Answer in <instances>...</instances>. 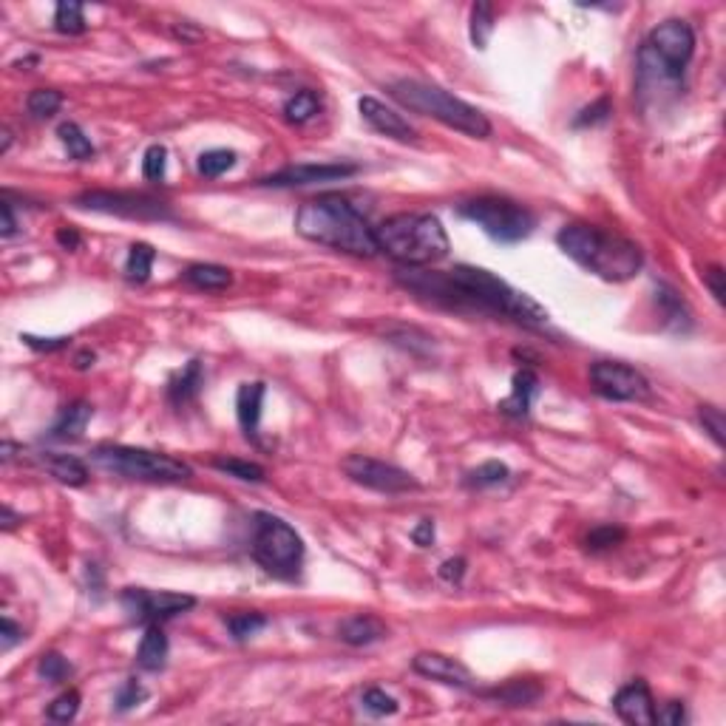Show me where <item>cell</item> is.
<instances>
[{"mask_svg":"<svg viewBox=\"0 0 726 726\" xmlns=\"http://www.w3.org/2000/svg\"><path fill=\"white\" fill-rule=\"evenodd\" d=\"M508 480H511V469L500 460H488L466 477V485L469 488H493V485H502Z\"/></svg>","mask_w":726,"mask_h":726,"instance_id":"cell-32","label":"cell"},{"mask_svg":"<svg viewBox=\"0 0 726 726\" xmlns=\"http://www.w3.org/2000/svg\"><path fill=\"white\" fill-rule=\"evenodd\" d=\"M363 709H367L369 715H395L398 713V701L391 698V695L381 687H369L367 692H363V698H360Z\"/></svg>","mask_w":726,"mask_h":726,"instance_id":"cell-40","label":"cell"},{"mask_svg":"<svg viewBox=\"0 0 726 726\" xmlns=\"http://www.w3.org/2000/svg\"><path fill=\"white\" fill-rule=\"evenodd\" d=\"M94 417V406L85 403V400H77L66 406L57 417V423L49 429V438L51 440H80L85 426H89V420Z\"/></svg>","mask_w":726,"mask_h":726,"instance_id":"cell-22","label":"cell"},{"mask_svg":"<svg viewBox=\"0 0 726 726\" xmlns=\"http://www.w3.org/2000/svg\"><path fill=\"white\" fill-rule=\"evenodd\" d=\"M264 395H267V386L261 383V381L241 383L239 391H236V417H239V426H241V431L247 434V438H253V440H256V434H258Z\"/></svg>","mask_w":726,"mask_h":726,"instance_id":"cell-19","label":"cell"},{"mask_svg":"<svg viewBox=\"0 0 726 726\" xmlns=\"http://www.w3.org/2000/svg\"><path fill=\"white\" fill-rule=\"evenodd\" d=\"M457 213L462 219L474 222L485 236H491L500 244L525 241L536 227V216L525 205H519L514 199H502V196H480V199L462 201Z\"/></svg>","mask_w":726,"mask_h":726,"instance_id":"cell-9","label":"cell"},{"mask_svg":"<svg viewBox=\"0 0 726 726\" xmlns=\"http://www.w3.org/2000/svg\"><path fill=\"white\" fill-rule=\"evenodd\" d=\"M0 137H4V145H0V154H6V151H9V145H12V134H9V130H4Z\"/></svg>","mask_w":726,"mask_h":726,"instance_id":"cell-56","label":"cell"},{"mask_svg":"<svg viewBox=\"0 0 726 726\" xmlns=\"http://www.w3.org/2000/svg\"><path fill=\"white\" fill-rule=\"evenodd\" d=\"M236 165V154L233 151H227V148H213V151H205L199 156V173L201 177H208V179H219L222 173H227L230 168Z\"/></svg>","mask_w":726,"mask_h":726,"instance_id":"cell-34","label":"cell"},{"mask_svg":"<svg viewBox=\"0 0 726 726\" xmlns=\"http://www.w3.org/2000/svg\"><path fill=\"white\" fill-rule=\"evenodd\" d=\"M556 244L579 267L604 281H630L644 264L638 244L596 225H564L556 233Z\"/></svg>","mask_w":726,"mask_h":726,"instance_id":"cell-3","label":"cell"},{"mask_svg":"<svg viewBox=\"0 0 726 726\" xmlns=\"http://www.w3.org/2000/svg\"><path fill=\"white\" fill-rule=\"evenodd\" d=\"M687 718L684 713V704H678V701H670V704H664L661 709H656V721L667 723V726H681Z\"/></svg>","mask_w":726,"mask_h":726,"instance_id":"cell-48","label":"cell"},{"mask_svg":"<svg viewBox=\"0 0 726 726\" xmlns=\"http://www.w3.org/2000/svg\"><path fill=\"white\" fill-rule=\"evenodd\" d=\"M77 713H80V692L77 690H66L63 695H57V698L49 704V718L51 721L68 723V721H75Z\"/></svg>","mask_w":726,"mask_h":726,"instance_id":"cell-41","label":"cell"},{"mask_svg":"<svg viewBox=\"0 0 726 726\" xmlns=\"http://www.w3.org/2000/svg\"><path fill=\"white\" fill-rule=\"evenodd\" d=\"M723 275H726V272H723V270H721L718 264H715V267H706V270H704V284H706V289H709V293L715 296V301H718V304H723V296H726V287H723Z\"/></svg>","mask_w":726,"mask_h":726,"instance_id":"cell-49","label":"cell"},{"mask_svg":"<svg viewBox=\"0 0 726 726\" xmlns=\"http://www.w3.org/2000/svg\"><path fill=\"white\" fill-rule=\"evenodd\" d=\"M438 576L443 579L446 585H460V582H462V576H466V559H462V556L446 559V562L440 564Z\"/></svg>","mask_w":726,"mask_h":726,"instance_id":"cell-46","label":"cell"},{"mask_svg":"<svg viewBox=\"0 0 726 726\" xmlns=\"http://www.w3.org/2000/svg\"><path fill=\"white\" fill-rule=\"evenodd\" d=\"M23 343L32 346V350H37V352H57V350H66L68 338H35V335H23Z\"/></svg>","mask_w":726,"mask_h":726,"instance_id":"cell-50","label":"cell"},{"mask_svg":"<svg viewBox=\"0 0 726 726\" xmlns=\"http://www.w3.org/2000/svg\"><path fill=\"white\" fill-rule=\"evenodd\" d=\"M253 559L279 579H296L304 564V540L298 531L275 514H256L253 519Z\"/></svg>","mask_w":726,"mask_h":726,"instance_id":"cell-8","label":"cell"},{"mask_svg":"<svg viewBox=\"0 0 726 726\" xmlns=\"http://www.w3.org/2000/svg\"><path fill=\"white\" fill-rule=\"evenodd\" d=\"M296 230L307 239L329 250H338L346 256L372 258L377 250L375 227L363 219V213L355 210L343 196L324 193L318 199L304 201L296 213Z\"/></svg>","mask_w":726,"mask_h":726,"instance_id":"cell-2","label":"cell"},{"mask_svg":"<svg viewBox=\"0 0 726 726\" xmlns=\"http://www.w3.org/2000/svg\"><path fill=\"white\" fill-rule=\"evenodd\" d=\"M37 673L43 681H49V684H63V681H68L71 673H75V667H71L60 652H46V656H40L37 661Z\"/></svg>","mask_w":726,"mask_h":726,"instance_id":"cell-38","label":"cell"},{"mask_svg":"<svg viewBox=\"0 0 726 726\" xmlns=\"http://www.w3.org/2000/svg\"><path fill=\"white\" fill-rule=\"evenodd\" d=\"M20 519H23V517L14 514V511H12V505H4V531H12Z\"/></svg>","mask_w":726,"mask_h":726,"instance_id":"cell-54","label":"cell"},{"mask_svg":"<svg viewBox=\"0 0 726 726\" xmlns=\"http://www.w3.org/2000/svg\"><path fill=\"white\" fill-rule=\"evenodd\" d=\"M225 621H227L230 635H233L236 642H247V638H253L258 630L267 627V616H261V613H233Z\"/></svg>","mask_w":726,"mask_h":726,"instance_id":"cell-37","label":"cell"},{"mask_svg":"<svg viewBox=\"0 0 726 726\" xmlns=\"http://www.w3.org/2000/svg\"><path fill=\"white\" fill-rule=\"evenodd\" d=\"M57 137H60V142L66 145L71 159H77V162H89V159H94V154H97L94 145L83 134V128L77 122H63L60 128H57Z\"/></svg>","mask_w":726,"mask_h":726,"instance_id":"cell-29","label":"cell"},{"mask_svg":"<svg viewBox=\"0 0 726 726\" xmlns=\"http://www.w3.org/2000/svg\"><path fill=\"white\" fill-rule=\"evenodd\" d=\"M540 389H542V383H540V377H536V372L519 369L511 381V395L500 400L497 409L508 417H528L533 400L540 398Z\"/></svg>","mask_w":726,"mask_h":726,"instance_id":"cell-18","label":"cell"},{"mask_svg":"<svg viewBox=\"0 0 726 726\" xmlns=\"http://www.w3.org/2000/svg\"><path fill=\"white\" fill-rule=\"evenodd\" d=\"M0 216H4V225H0V236L12 239L14 233H18V219H14V210H12V201L9 199L0 201Z\"/></svg>","mask_w":726,"mask_h":726,"instance_id":"cell-51","label":"cell"},{"mask_svg":"<svg viewBox=\"0 0 726 726\" xmlns=\"http://www.w3.org/2000/svg\"><path fill=\"white\" fill-rule=\"evenodd\" d=\"M389 94L409 111L438 120V122L454 128L466 137H477V139L491 137V122H488V117L480 108L469 106L466 99L448 94V91L438 89V85H431V83L395 80L389 85Z\"/></svg>","mask_w":726,"mask_h":726,"instance_id":"cell-5","label":"cell"},{"mask_svg":"<svg viewBox=\"0 0 726 726\" xmlns=\"http://www.w3.org/2000/svg\"><path fill=\"white\" fill-rule=\"evenodd\" d=\"M318 106H321V103H318L315 91H310V89L296 91L284 103V117H287V122H293V125H304L318 114Z\"/></svg>","mask_w":726,"mask_h":726,"instance_id":"cell-31","label":"cell"},{"mask_svg":"<svg viewBox=\"0 0 726 726\" xmlns=\"http://www.w3.org/2000/svg\"><path fill=\"white\" fill-rule=\"evenodd\" d=\"M386 635H389L386 624L377 616H369V613L343 619L341 627H338V638L343 644H352V647H369V644L381 642V638H386Z\"/></svg>","mask_w":726,"mask_h":726,"instance_id":"cell-20","label":"cell"},{"mask_svg":"<svg viewBox=\"0 0 726 726\" xmlns=\"http://www.w3.org/2000/svg\"><path fill=\"white\" fill-rule=\"evenodd\" d=\"M201 383H205V369H201V360H187L185 369L177 372V377H170L168 400L173 406H187L191 400H196V395L201 391Z\"/></svg>","mask_w":726,"mask_h":726,"instance_id":"cell-23","label":"cell"},{"mask_svg":"<svg viewBox=\"0 0 726 726\" xmlns=\"http://www.w3.org/2000/svg\"><path fill=\"white\" fill-rule=\"evenodd\" d=\"M182 279L191 287H196V289L216 293V289H225V287L233 284V272H230L227 267H222V264H191L182 272Z\"/></svg>","mask_w":726,"mask_h":726,"instance_id":"cell-26","label":"cell"},{"mask_svg":"<svg viewBox=\"0 0 726 726\" xmlns=\"http://www.w3.org/2000/svg\"><path fill=\"white\" fill-rule=\"evenodd\" d=\"M91 460L97 469H103L114 477L139 483H182L191 480L193 469L187 462L148 452V448H130V446H97L91 452Z\"/></svg>","mask_w":726,"mask_h":726,"instance_id":"cell-7","label":"cell"},{"mask_svg":"<svg viewBox=\"0 0 726 726\" xmlns=\"http://www.w3.org/2000/svg\"><path fill=\"white\" fill-rule=\"evenodd\" d=\"M75 205L83 210L122 216V219H139V222H168L173 219V210L154 196L145 193H122V191H89L75 199Z\"/></svg>","mask_w":726,"mask_h":726,"instance_id":"cell-10","label":"cell"},{"mask_svg":"<svg viewBox=\"0 0 726 726\" xmlns=\"http://www.w3.org/2000/svg\"><path fill=\"white\" fill-rule=\"evenodd\" d=\"M590 386L604 400L616 403H644L652 398V386L635 367L619 360H596L590 367Z\"/></svg>","mask_w":726,"mask_h":726,"instance_id":"cell-11","label":"cell"},{"mask_svg":"<svg viewBox=\"0 0 726 726\" xmlns=\"http://www.w3.org/2000/svg\"><path fill=\"white\" fill-rule=\"evenodd\" d=\"M485 695L491 701L505 704V706H531L533 701H540L542 687L536 684V681H528V678H514V681H508V684L491 690Z\"/></svg>","mask_w":726,"mask_h":726,"instance_id":"cell-25","label":"cell"},{"mask_svg":"<svg viewBox=\"0 0 726 726\" xmlns=\"http://www.w3.org/2000/svg\"><path fill=\"white\" fill-rule=\"evenodd\" d=\"M610 114H613V106H610V99H607V97H602V99H596L593 106H588V108L579 111V117L573 120V125H576V128L599 125V122H607V120H610Z\"/></svg>","mask_w":726,"mask_h":726,"instance_id":"cell-45","label":"cell"},{"mask_svg":"<svg viewBox=\"0 0 726 726\" xmlns=\"http://www.w3.org/2000/svg\"><path fill=\"white\" fill-rule=\"evenodd\" d=\"M412 670L426 675L431 681H440L446 687H457V690H471L474 687V675L469 673L466 664H460L452 656H443V652H417L412 659Z\"/></svg>","mask_w":726,"mask_h":726,"instance_id":"cell-15","label":"cell"},{"mask_svg":"<svg viewBox=\"0 0 726 726\" xmlns=\"http://www.w3.org/2000/svg\"><path fill=\"white\" fill-rule=\"evenodd\" d=\"M168 173V151L165 145H151L142 156V177L148 182H162Z\"/></svg>","mask_w":726,"mask_h":726,"instance_id":"cell-39","label":"cell"},{"mask_svg":"<svg viewBox=\"0 0 726 726\" xmlns=\"http://www.w3.org/2000/svg\"><path fill=\"white\" fill-rule=\"evenodd\" d=\"M60 106H63V94L54 91V89H35L32 94H28V99H26V108H28V114H32L35 120L54 117V114L60 111Z\"/></svg>","mask_w":726,"mask_h":726,"instance_id":"cell-33","label":"cell"},{"mask_svg":"<svg viewBox=\"0 0 726 726\" xmlns=\"http://www.w3.org/2000/svg\"><path fill=\"white\" fill-rule=\"evenodd\" d=\"M613 709L624 723H633V726L656 723V701H652L650 687L644 681H633V684L621 687L613 698Z\"/></svg>","mask_w":726,"mask_h":726,"instance_id":"cell-16","label":"cell"},{"mask_svg":"<svg viewBox=\"0 0 726 726\" xmlns=\"http://www.w3.org/2000/svg\"><path fill=\"white\" fill-rule=\"evenodd\" d=\"M698 420H701L704 431L715 440V446L726 443V434H723L726 431V420H723V412L718 409V406H701V409H698Z\"/></svg>","mask_w":726,"mask_h":726,"instance_id":"cell-42","label":"cell"},{"mask_svg":"<svg viewBox=\"0 0 726 726\" xmlns=\"http://www.w3.org/2000/svg\"><path fill=\"white\" fill-rule=\"evenodd\" d=\"M94 363V352H83L80 358H77V369H89Z\"/></svg>","mask_w":726,"mask_h":726,"instance_id":"cell-55","label":"cell"},{"mask_svg":"<svg viewBox=\"0 0 726 726\" xmlns=\"http://www.w3.org/2000/svg\"><path fill=\"white\" fill-rule=\"evenodd\" d=\"M341 469L352 483H358L363 488H372V491H381V493H406V491L420 488V483L406 469L367 457V454H350L341 462Z\"/></svg>","mask_w":726,"mask_h":726,"instance_id":"cell-12","label":"cell"},{"mask_svg":"<svg viewBox=\"0 0 726 726\" xmlns=\"http://www.w3.org/2000/svg\"><path fill=\"white\" fill-rule=\"evenodd\" d=\"M168 650H170L168 635L162 633V627H159V624H151V627L145 630L142 642H139L137 664L142 667V670H148V673L162 670L165 661H168Z\"/></svg>","mask_w":726,"mask_h":726,"instance_id":"cell-24","label":"cell"},{"mask_svg":"<svg viewBox=\"0 0 726 726\" xmlns=\"http://www.w3.org/2000/svg\"><path fill=\"white\" fill-rule=\"evenodd\" d=\"M154 261H156V250L151 244L145 241H137L130 244L128 250V261H125V275L128 281H137V284H145L151 279V270H154Z\"/></svg>","mask_w":726,"mask_h":726,"instance_id":"cell-28","label":"cell"},{"mask_svg":"<svg viewBox=\"0 0 726 726\" xmlns=\"http://www.w3.org/2000/svg\"><path fill=\"white\" fill-rule=\"evenodd\" d=\"M145 698H148V692H145V687L139 684L137 678H128L125 684L117 690V698H114V704H117L120 713H128V709L139 706Z\"/></svg>","mask_w":726,"mask_h":726,"instance_id":"cell-44","label":"cell"},{"mask_svg":"<svg viewBox=\"0 0 726 726\" xmlns=\"http://www.w3.org/2000/svg\"><path fill=\"white\" fill-rule=\"evenodd\" d=\"M18 642H23V630L9 616H4V619H0V650L9 652Z\"/></svg>","mask_w":726,"mask_h":726,"instance_id":"cell-47","label":"cell"},{"mask_svg":"<svg viewBox=\"0 0 726 726\" xmlns=\"http://www.w3.org/2000/svg\"><path fill=\"white\" fill-rule=\"evenodd\" d=\"M695 54V32L684 20H664L650 32L642 54H638V71L642 83H678Z\"/></svg>","mask_w":726,"mask_h":726,"instance_id":"cell-6","label":"cell"},{"mask_svg":"<svg viewBox=\"0 0 726 726\" xmlns=\"http://www.w3.org/2000/svg\"><path fill=\"white\" fill-rule=\"evenodd\" d=\"M57 244L63 247V250H77V247L83 244V239H80V233L77 230H57Z\"/></svg>","mask_w":726,"mask_h":726,"instance_id":"cell-53","label":"cell"},{"mask_svg":"<svg viewBox=\"0 0 726 726\" xmlns=\"http://www.w3.org/2000/svg\"><path fill=\"white\" fill-rule=\"evenodd\" d=\"M125 613L130 616V621H145V624H159L165 619H173L191 610L196 604L193 596L187 593H168V590H142V588H125L120 596Z\"/></svg>","mask_w":726,"mask_h":726,"instance_id":"cell-13","label":"cell"},{"mask_svg":"<svg viewBox=\"0 0 726 726\" xmlns=\"http://www.w3.org/2000/svg\"><path fill=\"white\" fill-rule=\"evenodd\" d=\"M37 462L40 469H46L57 483L63 485H85L89 483V469H85V462L71 457V454H57V452H40L37 454Z\"/></svg>","mask_w":726,"mask_h":726,"instance_id":"cell-21","label":"cell"},{"mask_svg":"<svg viewBox=\"0 0 726 726\" xmlns=\"http://www.w3.org/2000/svg\"><path fill=\"white\" fill-rule=\"evenodd\" d=\"M54 28L60 35H83L85 32V14H83V6L80 4H57L54 9Z\"/></svg>","mask_w":726,"mask_h":726,"instance_id":"cell-35","label":"cell"},{"mask_svg":"<svg viewBox=\"0 0 726 726\" xmlns=\"http://www.w3.org/2000/svg\"><path fill=\"white\" fill-rule=\"evenodd\" d=\"M656 304H659V310L664 315V321L670 327H675V329L690 327V310H687V304L681 301V296L675 293L673 287L659 284L656 287Z\"/></svg>","mask_w":726,"mask_h":726,"instance_id":"cell-27","label":"cell"},{"mask_svg":"<svg viewBox=\"0 0 726 726\" xmlns=\"http://www.w3.org/2000/svg\"><path fill=\"white\" fill-rule=\"evenodd\" d=\"M493 35V6L474 4L471 6V43L477 49H485Z\"/></svg>","mask_w":726,"mask_h":726,"instance_id":"cell-36","label":"cell"},{"mask_svg":"<svg viewBox=\"0 0 726 726\" xmlns=\"http://www.w3.org/2000/svg\"><path fill=\"white\" fill-rule=\"evenodd\" d=\"M377 250L403 267H429L448 256V233L431 213H395L375 227Z\"/></svg>","mask_w":726,"mask_h":726,"instance_id":"cell-4","label":"cell"},{"mask_svg":"<svg viewBox=\"0 0 726 726\" xmlns=\"http://www.w3.org/2000/svg\"><path fill=\"white\" fill-rule=\"evenodd\" d=\"M412 540H414V545H420V548H429V545L434 542V522H431V519L417 522L414 531H412Z\"/></svg>","mask_w":726,"mask_h":726,"instance_id":"cell-52","label":"cell"},{"mask_svg":"<svg viewBox=\"0 0 726 726\" xmlns=\"http://www.w3.org/2000/svg\"><path fill=\"white\" fill-rule=\"evenodd\" d=\"M210 466L216 471H222L227 477H236L241 483H264V469L258 462L250 460H239V457H213Z\"/></svg>","mask_w":726,"mask_h":726,"instance_id":"cell-30","label":"cell"},{"mask_svg":"<svg viewBox=\"0 0 726 726\" xmlns=\"http://www.w3.org/2000/svg\"><path fill=\"white\" fill-rule=\"evenodd\" d=\"M624 540V528H616V525H599V528H593L588 533V548L590 550H610V548H616L621 545Z\"/></svg>","mask_w":726,"mask_h":726,"instance_id":"cell-43","label":"cell"},{"mask_svg":"<svg viewBox=\"0 0 726 726\" xmlns=\"http://www.w3.org/2000/svg\"><path fill=\"white\" fill-rule=\"evenodd\" d=\"M398 281L406 289H414L417 296H426L434 301H443L457 310H477L488 315H502L511 321L542 329L548 324V310L536 304L531 296L519 293L500 275H493L483 267L460 264L448 272H398Z\"/></svg>","mask_w":726,"mask_h":726,"instance_id":"cell-1","label":"cell"},{"mask_svg":"<svg viewBox=\"0 0 726 726\" xmlns=\"http://www.w3.org/2000/svg\"><path fill=\"white\" fill-rule=\"evenodd\" d=\"M358 111H360V117L377 130V134L391 137V139H400V142H417V130L409 125V120H403L398 111L386 108L381 99L360 97L358 99Z\"/></svg>","mask_w":726,"mask_h":726,"instance_id":"cell-17","label":"cell"},{"mask_svg":"<svg viewBox=\"0 0 726 726\" xmlns=\"http://www.w3.org/2000/svg\"><path fill=\"white\" fill-rule=\"evenodd\" d=\"M358 173V165L350 162H301V165H287L281 170L270 173V177L258 179V185L267 187H307L318 182H341Z\"/></svg>","mask_w":726,"mask_h":726,"instance_id":"cell-14","label":"cell"}]
</instances>
